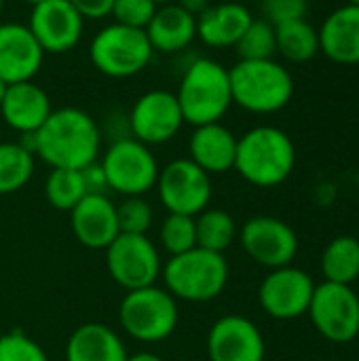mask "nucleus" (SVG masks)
Masks as SVG:
<instances>
[{
    "label": "nucleus",
    "mask_w": 359,
    "mask_h": 361,
    "mask_svg": "<svg viewBox=\"0 0 359 361\" xmlns=\"http://www.w3.org/2000/svg\"><path fill=\"white\" fill-rule=\"evenodd\" d=\"M102 127L76 106L53 108L36 133L21 135V144L51 169H85L99 161Z\"/></svg>",
    "instance_id": "obj_1"
},
{
    "label": "nucleus",
    "mask_w": 359,
    "mask_h": 361,
    "mask_svg": "<svg viewBox=\"0 0 359 361\" xmlns=\"http://www.w3.org/2000/svg\"><path fill=\"white\" fill-rule=\"evenodd\" d=\"M296 167L292 137L273 125H258L237 137L235 171L256 188L284 184Z\"/></svg>",
    "instance_id": "obj_2"
},
{
    "label": "nucleus",
    "mask_w": 359,
    "mask_h": 361,
    "mask_svg": "<svg viewBox=\"0 0 359 361\" xmlns=\"http://www.w3.org/2000/svg\"><path fill=\"white\" fill-rule=\"evenodd\" d=\"M231 267L224 254L193 247L184 254L169 256L163 262V288L180 302L203 305L216 300L229 286Z\"/></svg>",
    "instance_id": "obj_3"
},
{
    "label": "nucleus",
    "mask_w": 359,
    "mask_h": 361,
    "mask_svg": "<svg viewBox=\"0 0 359 361\" xmlns=\"http://www.w3.org/2000/svg\"><path fill=\"white\" fill-rule=\"evenodd\" d=\"M176 97L186 125L220 123L233 106L229 70L212 57L193 59L180 78Z\"/></svg>",
    "instance_id": "obj_4"
},
{
    "label": "nucleus",
    "mask_w": 359,
    "mask_h": 361,
    "mask_svg": "<svg viewBox=\"0 0 359 361\" xmlns=\"http://www.w3.org/2000/svg\"><path fill=\"white\" fill-rule=\"evenodd\" d=\"M229 76L233 104L252 114H275L294 95L290 70L275 59H239Z\"/></svg>",
    "instance_id": "obj_5"
},
{
    "label": "nucleus",
    "mask_w": 359,
    "mask_h": 361,
    "mask_svg": "<svg viewBox=\"0 0 359 361\" xmlns=\"http://www.w3.org/2000/svg\"><path fill=\"white\" fill-rule=\"evenodd\" d=\"M178 324V300L161 286L125 292L118 302V326L135 343L159 345L174 336Z\"/></svg>",
    "instance_id": "obj_6"
},
{
    "label": "nucleus",
    "mask_w": 359,
    "mask_h": 361,
    "mask_svg": "<svg viewBox=\"0 0 359 361\" xmlns=\"http://www.w3.org/2000/svg\"><path fill=\"white\" fill-rule=\"evenodd\" d=\"M154 49L144 30L121 23L104 25L89 44L93 68L108 78H131L140 74L152 59Z\"/></svg>",
    "instance_id": "obj_7"
},
{
    "label": "nucleus",
    "mask_w": 359,
    "mask_h": 361,
    "mask_svg": "<svg viewBox=\"0 0 359 361\" xmlns=\"http://www.w3.org/2000/svg\"><path fill=\"white\" fill-rule=\"evenodd\" d=\"M108 190L121 197H144L157 184L161 165L150 146L131 135L116 137L99 154Z\"/></svg>",
    "instance_id": "obj_8"
},
{
    "label": "nucleus",
    "mask_w": 359,
    "mask_h": 361,
    "mask_svg": "<svg viewBox=\"0 0 359 361\" xmlns=\"http://www.w3.org/2000/svg\"><path fill=\"white\" fill-rule=\"evenodd\" d=\"M104 258L110 279L125 292L157 286L161 279V250L148 235L118 233L104 250Z\"/></svg>",
    "instance_id": "obj_9"
},
{
    "label": "nucleus",
    "mask_w": 359,
    "mask_h": 361,
    "mask_svg": "<svg viewBox=\"0 0 359 361\" xmlns=\"http://www.w3.org/2000/svg\"><path fill=\"white\" fill-rule=\"evenodd\" d=\"M159 203L167 214L197 216L209 207L214 197L212 176L195 165L188 157L165 163L154 184Z\"/></svg>",
    "instance_id": "obj_10"
},
{
    "label": "nucleus",
    "mask_w": 359,
    "mask_h": 361,
    "mask_svg": "<svg viewBox=\"0 0 359 361\" xmlns=\"http://www.w3.org/2000/svg\"><path fill=\"white\" fill-rule=\"evenodd\" d=\"M307 315L330 343L345 345L359 336V296L351 286L330 281L315 286Z\"/></svg>",
    "instance_id": "obj_11"
},
{
    "label": "nucleus",
    "mask_w": 359,
    "mask_h": 361,
    "mask_svg": "<svg viewBox=\"0 0 359 361\" xmlns=\"http://www.w3.org/2000/svg\"><path fill=\"white\" fill-rule=\"evenodd\" d=\"M184 125L178 97L167 89H150L142 93L127 114L129 135L150 148L171 142Z\"/></svg>",
    "instance_id": "obj_12"
},
{
    "label": "nucleus",
    "mask_w": 359,
    "mask_h": 361,
    "mask_svg": "<svg viewBox=\"0 0 359 361\" xmlns=\"http://www.w3.org/2000/svg\"><path fill=\"white\" fill-rule=\"evenodd\" d=\"M237 239L248 258L269 271L290 267L300 245L296 231L288 222L273 216L250 218L239 228Z\"/></svg>",
    "instance_id": "obj_13"
},
{
    "label": "nucleus",
    "mask_w": 359,
    "mask_h": 361,
    "mask_svg": "<svg viewBox=\"0 0 359 361\" xmlns=\"http://www.w3.org/2000/svg\"><path fill=\"white\" fill-rule=\"evenodd\" d=\"M313 292V277L307 271L290 264L269 271L258 288V302L269 317L290 322L307 315Z\"/></svg>",
    "instance_id": "obj_14"
},
{
    "label": "nucleus",
    "mask_w": 359,
    "mask_h": 361,
    "mask_svg": "<svg viewBox=\"0 0 359 361\" xmlns=\"http://www.w3.org/2000/svg\"><path fill=\"white\" fill-rule=\"evenodd\" d=\"M205 353L209 361H264L267 343L252 319L222 315L209 326Z\"/></svg>",
    "instance_id": "obj_15"
},
{
    "label": "nucleus",
    "mask_w": 359,
    "mask_h": 361,
    "mask_svg": "<svg viewBox=\"0 0 359 361\" xmlns=\"http://www.w3.org/2000/svg\"><path fill=\"white\" fill-rule=\"evenodd\" d=\"M28 27L42 47L44 55H61L80 42L85 19L68 0H44L32 6Z\"/></svg>",
    "instance_id": "obj_16"
},
{
    "label": "nucleus",
    "mask_w": 359,
    "mask_h": 361,
    "mask_svg": "<svg viewBox=\"0 0 359 361\" xmlns=\"http://www.w3.org/2000/svg\"><path fill=\"white\" fill-rule=\"evenodd\" d=\"M68 214L74 239L87 250L104 252L121 233L116 203L108 195H85Z\"/></svg>",
    "instance_id": "obj_17"
},
{
    "label": "nucleus",
    "mask_w": 359,
    "mask_h": 361,
    "mask_svg": "<svg viewBox=\"0 0 359 361\" xmlns=\"http://www.w3.org/2000/svg\"><path fill=\"white\" fill-rule=\"evenodd\" d=\"M44 51L28 25L0 23V78L6 85L32 80L42 68Z\"/></svg>",
    "instance_id": "obj_18"
},
{
    "label": "nucleus",
    "mask_w": 359,
    "mask_h": 361,
    "mask_svg": "<svg viewBox=\"0 0 359 361\" xmlns=\"http://www.w3.org/2000/svg\"><path fill=\"white\" fill-rule=\"evenodd\" d=\"M51 112L49 93L32 80L8 85L0 104V121L21 135L36 133Z\"/></svg>",
    "instance_id": "obj_19"
},
{
    "label": "nucleus",
    "mask_w": 359,
    "mask_h": 361,
    "mask_svg": "<svg viewBox=\"0 0 359 361\" xmlns=\"http://www.w3.org/2000/svg\"><path fill=\"white\" fill-rule=\"evenodd\" d=\"M237 135L220 123L193 127L188 137V159L209 176H220L235 169Z\"/></svg>",
    "instance_id": "obj_20"
},
{
    "label": "nucleus",
    "mask_w": 359,
    "mask_h": 361,
    "mask_svg": "<svg viewBox=\"0 0 359 361\" xmlns=\"http://www.w3.org/2000/svg\"><path fill=\"white\" fill-rule=\"evenodd\" d=\"M320 53L339 66L359 63V6L343 4L317 27Z\"/></svg>",
    "instance_id": "obj_21"
},
{
    "label": "nucleus",
    "mask_w": 359,
    "mask_h": 361,
    "mask_svg": "<svg viewBox=\"0 0 359 361\" xmlns=\"http://www.w3.org/2000/svg\"><path fill=\"white\" fill-rule=\"evenodd\" d=\"M123 336L99 322H87L72 330L66 341V361H127Z\"/></svg>",
    "instance_id": "obj_22"
},
{
    "label": "nucleus",
    "mask_w": 359,
    "mask_h": 361,
    "mask_svg": "<svg viewBox=\"0 0 359 361\" xmlns=\"http://www.w3.org/2000/svg\"><path fill=\"white\" fill-rule=\"evenodd\" d=\"M252 19L254 15L250 8L239 2L209 4L197 17V38L212 49H235Z\"/></svg>",
    "instance_id": "obj_23"
},
{
    "label": "nucleus",
    "mask_w": 359,
    "mask_h": 361,
    "mask_svg": "<svg viewBox=\"0 0 359 361\" xmlns=\"http://www.w3.org/2000/svg\"><path fill=\"white\" fill-rule=\"evenodd\" d=\"M146 36L154 53H180L188 49L197 38V17L180 8L176 2L157 6L150 23L146 25Z\"/></svg>",
    "instance_id": "obj_24"
},
{
    "label": "nucleus",
    "mask_w": 359,
    "mask_h": 361,
    "mask_svg": "<svg viewBox=\"0 0 359 361\" xmlns=\"http://www.w3.org/2000/svg\"><path fill=\"white\" fill-rule=\"evenodd\" d=\"M277 53L292 63H307L320 53V34L307 17L275 25Z\"/></svg>",
    "instance_id": "obj_25"
},
{
    "label": "nucleus",
    "mask_w": 359,
    "mask_h": 361,
    "mask_svg": "<svg viewBox=\"0 0 359 361\" xmlns=\"http://www.w3.org/2000/svg\"><path fill=\"white\" fill-rule=\"evenodd\" d=\"M322 273L330 283L351 286L359 277V239L349 235L332 239L322 254Z\"/></svg>",
    "instance_id": "obj_26"
},
{
    "label": "nucleus",
    "mask_w": 359,
    "mask_h": 361,
    "mask_svg": "<svg viewBox=\"0 0 359 361\" xmlns=\"http://www.w3.org/2000/svg\"><path fill=\"white\" fill-rule=\"evenodd\" d=\"M197 228V247L224 254L239 235V226L235 218L220 207H207L195 216Z\"/></svg>",
    "instance_id": "obj_27"
},
{
    "label": "nucleus",
    "mask_w": 359,
    "mask_h": 361,
    "mask_svg": "<svg viewBox=\"0 0 359 361\" xmlns=\"http://www.w3.org/2000/svg\"><path fill=\"white\" fill-rule=\"evenodd\" d=\"M36 157L21 142L0 140V197L21 190L34 176Z\"/></svg>",
    "instance_id": "obj_28"
},
{
    "label": "nucleus",
    "mask_w": 359,
    "mask_h": 361,
    "mask_svg": "<svg viewBox=\"0 0 359 361\" xmlns=\"http://www.w3.org/2000/svg\"><path fill=\"white\" fill-rule=\"evenodd\" d=\"M42 190L47 203L57 212H72L87 195L80 169H51Z\"/></svg>",
    "instance_id": "obj_29"
},
{
    "label": "nucleus",
    "mask_w": 359,
    "mask_h": 361,
    "mask_svg": "<svg viewBox=\"0 0 359 361\" xmlns=\"http://www.w3.org/2000/svg\"><path fill=\"white\" fill-rule=\"evenodd\" d=\"M159 245L169 256H178L197 247L195 218L182 214H167L159 226Z\"/></svg>",
    "instance_id": "obj_30"
},
{
    "label": "nucleus",
    "mask_w": 359,
    "mask_h": 361,
    "mask_svg": "<svg viewBox=\"0 0 359 361\" xmlns=\"http://www.w3.org/2000/svg\"><path fill=\"white\" fill-rule=\"evenodd\" d=\"M235 51L239 59H273V55L277 53L275 25L264 17L252 19L243 36L237 40Z\"/></svg>",
    "instance_id": "obj_31"
},
{
    "label": "nucleus",
    "mask_w": 359,
    "mask_h": 361,
    "mask_svg": "<svg viewBox=\"0 0 359 361\" xmlns=\"http://www.w3.org/2000/svg\"><path fill=\"white\" fill-rule=\"evenodd\" d=\"M116 216L121 233L148 235L154 224L152 205L144 197H123V201L116 205Z\"/></svg>",
    "instance_id": "obj_32"
},
{
    "label": "nucleus",
    "mask_w": 359,
    "mask_h": 361,
    "mask_svg": "<svg viewBox=\"0 0 359 361\" xmlns=\"http://www.w3.org/2000/svg\"><path fill=\"white\" fill-rule=\"evenodd\" d=\"M0 361H49L44 347L21 330L0 334Z\"/></svg>",
    "instance_id": "obj_33"
},
{
    "label": "nucleus",
    "mask_w": 359,
    "mask_h": 361,
    "mask_svg": "<svg viewBox=\"0 0 359 361\" xmlns=\"http://www.w3.org/2000/svg\"><path fill=\"white\" fill-rule=\"evenodd\" d=\"M154 11H157V4L152 0H114L110 17L114 19V23L146 30Z\"/></svg>",
    "instance_id": "obj_34"
},
{
    "label": "nucleus",
    "mask_w": 359,
    "mask_h": 361,
    "mask_svg": "<svg viewBox=\"0 0 359 361\" xmlns=\"http://www.w3.org/2000/svg\"><path fill=\"white\" fill-rule=\"evenodd\" d=\"M309 11L307 0H262V15L273 25L305 19Z\"/></svg>",
    "instance_id": "obj_35"
},
{
    "label": "nucleus",
    "mask_w": 359,
    "mask_h": 361,
    "mask_svg": "<svg viewBox=\"0 0 359 361\" xmlns=\"http://www.w3.org/2000/svg\"><path fill=\"white\" fill-rule=\"evenodd\" d=\"M68 2L80 13V17L85 21L87 19L97 21V19L108 17L112 11V4H114V0H68Z\"/></svg>",
    "instance_id": "obj_36"
},
{
    "label": "nucleus",
    "mask_w": 359,
    "mask_h": 361,
    "mask_svg": "<svg viewBox=\"0 0 359 361\" xmlns=\"http://www.w3.org/2000/svg\"><path fill=\"white\" fill-rule=\"evenodd\" d=\"M80 173H83L87 195H108V182H106V176H104L99 161L87 165L85 169H80Z\"/></svg>",
    "instance_id": "obj_37"
},
{
    "label": "nucleus",
    "mask_w": 359,
    "mask_h": 361,
    "mask_svg": "<svg viewBox=\"0 0 359 361\" xmlns=\"http://www.w3.org/2000/svg\"><path fill=\"white\" fill-rule=\"evenodd\" d=\"M176 4L186 13H190L193 17H199L209 6V0H176Z\"/></svg>",
    "instance_id": "obj_38"
},
{
    "label": "nucleus",
    "mask_w": 359,
    "mask_h": 361,
    "mask_svg": "<svg viewBox=\"0 0 359 361\" xmlns=\"http://www.w3.org/2000/svg\"><path fill=\"white\" fill-rule=\"evenodd\" d=\"M127 361H165L159 353H154V351H148V349H144V351H135V353H129L127 355Z\"/></svg>",
    "instance_id": "obj_39"
},
{
    "label": "nucleus",
    "mask_w": 359,
    "mask_h": 361,
    "mask_svg": "<svg viewBox=\"0 0 359 361\" xmlns=\"http://www.w3.org/2000/svg\"><path fill=\"white\" fill-rule=\"evenodd\" d=\"M6 87H8V85H6V82H4V80L0 78V104H2V99H4V93H6Z\"/></svg>",
    "instance_id": "obj_40"
},
{
    "label": "nucleus",
    "mask_w": 359,
    "mask_h": 361,
    "mask_svg": "<svg viewBox=\"0 0 359 361\" xmlns=\"http://www.w3.org/2000/svg\"><path fill=\"white\" fill-rule=\"evenodd\" d=\"M157 6H161V4H171V2H176V0H152Z\"/></svg>",
    "instance_id": "obj_41"
},
{
    "label": "nucleus",
    "mask_w": 359,
    "mask_h": 361,
    "mask_svg": "<svg viewBox=\"0 0 359 361\" xmlns=\"http://www.w3.org/2000/svg\"><path fill=\"white\" fill-rule=\"evenodd\" d=\"M30 6H36V4H40V2H44V0H25Z\"/></svg>",
    "instance_id": "obj_42"
},
{
    "label": "nucleus",
    "mask_w": 359,
    "mask_h": 361,
    "mask_svg": "<svg viewBox=\"0 0 359 361\" xmlns=\"http://www.w3.org/2000/svg\"><path fill=\"white\" fill-rule=\"evenodd\" d=\"M2 11H4V0H0V17H2Z\"/></svg>",
    "instance_id": "obj_43"
},
{
    "label": "nucleus",
    "mask_w": 359,
    "mask_h": 361,
    "mask_svg": "<svg viewBox=\"0 0 359 361\" xmlns=\"http://www.w3.org/2000/svg\"><path fill=\"white\" fill-rule=\"evenodd\" d=\"M347 2H349V4H358L359 6V0H347Z\"/></svg>",
    "instance_id": "obj_44"
},
{
    "label": "nucleus",
    "mask_w": 359,
    "mask_h": 361,
    "mask_svg": "<svg viewBox=\"0 0 359 361\" xmlns=\"http://www.w3.org/2000/svg\"><path fill=\"white\" fill-rule=\"evenodd\" d=\"M0 133H2V121H0Z\"/></svg>",
    "instance_id": "obj_45"
},
{
    "label": "nucleus",
    "mask_w": 359,
    "mask_h": 361,
    "mask_svg": "<svg viewBox=\"0 0 359 361\" xmlns=\"http://www.w3.org/2000/svg\"><path fill=\"white\" fill-rule=\"evenodd\" d=\"M176 361H188V360H176Z\"/></svg>",
    "instance_id": "obj_46"
}]
</instances>
